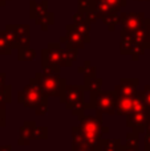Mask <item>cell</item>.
I'll return each instance as SVG.
<instances>
[{
  "mask_svg": "<svg viewBox=\"0 0 150 151\" xmlns=\"http://www.w3.org/2000/svg\"><path fill=\"white\" fill-rule=\"evenodd\" d=\"M132 36H133V39H134V41L137 42V44L142 45L145 49H149L150 48V37L148 35V31H146L145 25H142L141 28H138L136 32H133Z\"/></svg>",
  "mask_w": 150,
  "mask_h": 151,
  "instance_id": "cell-14",
  "label": "cell"
},
{
  "mask_svg": "<svg viewBox=\"0 0 150 151\" xmlns=\"http://www.w3.org/2000/svg\"><path fill=\"white\" fill-rule=\"evenodd\" d=\"M104 1H106L109 5H112L113 8L120 9V11H121V8L126 7V4H128V0H104Z\"/></svg>",
  "mask_w": 150,
  "mask_h": 151,
  "instance_id": "cell-35",
  "label": "cell"
},
{
  "mask_svg": "<svg viewBox=\"0 0 150 151\" xmlns=\"http://www.w3.org/2000/svg\"><path fill=\"white\" fill-rule=\"evenodd\" d=\"M138 135L140 134L134 133V131H130V133L126 134V143L128 146H132V147H138Z\"/></svg>",
  "mask_w": 150,
  "mask_h": 151,
  "instance_id": "cell-33",
  "label": "cell"
},
{
  "mask_svg": "<svg viewBox=\"0 0 150 151\" xmlns=\"http://www.w3.org/2000/svg\"><path fill=\"white\" fill-rule=\"evenodd\" d=\"M133 44H134V39H133L132 33L122 29L120 33V52H121V55H129V50Z\"/></svg>",
  "mask_w": 150,
  "mask_h": 151,
  "instance_id": "cell-13",
  "label": "cell"
},
{
  "mask_svg": "<svg viewBox=\"0 0 150 151\" xmlns=\"http://www.w3.org/2000/svg\"><path fill=\"white\" fill-rule=\"evenodd\" d=\"M66 32H65V36H61L60 37V41L63 44H71L72 47L77 48V49H82L85 47V44H88V40L85 37H82L79 32L74 29L73 24H66L65 27Z\"/></svg>",
  "mask_w": 150,
  "mask_h": 151,
  "instance_id": "cell-9",
  "label": "cell"
},
{
  "mask_svg": "<svg viewBox=\"0 0 150 151\" xmlns=\"http://www.w3.org/2000/svg\"><path fill=\"white\" fill-rule=\"evenodd\" d=\"M36 57V50L32 48H20L17 49V60L19 61H32Z\"/></svg>",
  "mask_w": 150,
  "mask_h": 151,
  "instance_id": "cell-22",
  "label": "cell"
},
{
  "mask_svg": "<svg viewBox=\"0 0 150 151\" xmlns=\"http://www.w3.org/2000/svg\"><path fill=\"white\" fill-rule=\"evenodd\" d=\"M144 149H145V151H150V133L145 134V139H144Z\"/></svg>",
  "mask_w": 150,
  "mask_h": 151,
  "instance_id": "cell-40",
  "label": "cell"
},
{
  "mask_svg": "<svg viewBox=\"0 0 150 151\" xmlns=\"http://www.w3.org/2000/svg\"><path fill=\"white\" fill-rule=\"evenodd\" d=\"M72 151H90L87 147H80V149H72Z\"/></svg>",
  "mask_w": 150,
  "mask_h": 151,
  "instance_id": "cell-47",
  "label": "cell"
},
{
  "mask_svg": "<svg viewBox=\"0 0 150 151\" xmlns=\"http://www.w3.org/2000/svg\"><path fill=\"white\" fill-rule=\"evenodd\" d=\"M3 32H4L5 39H7L8 44L12 47V49H13V48H17V39H19V36L16 35V32L9 27V24H7V25H5V31H3Z\"/></svg>",
  "mask_w": 150,
  "mask_h": 151,
  "instance_id": "cell-23",
  "label": "cell"
},
{
  "mask_svg": "<svg viewBox=\"0 0 150 151\" xmlns=\"http://www.w3.org/2000/svg\"><path fill=\"white\" fill-rule=\"evenodd\" d=\"M93 1H94V3H96V1H98V0H93Z\"/></svg>",
  "mask_w": 150,
  "mask_h": 151,
  "instance_id": "cell-50",
  "label": "cell"
},
{
  "mask_svg": "<svg viewBox=\"0 0 150 151\" xmlns=\"http://www.w3.org/2000/svg\"><path fill=\"white\" fill-rule=\"evenodd\" d=\"M33 139H48V127L47 126H36L33 131Z\"/></svg>",
  "mask_w": 150,
  "mask_h": 151,
  "instance_id": "cell-32",
  "label": "cell"
},
{
  "mask_svg": "<svg viewBox=\"0 0 150 151\" xmlns=\"http://www.w3.org/2000/svg\"><path fill=\"white\" fill-rule=\"evenodd\" d=\"M9 27L16 32L19 37L31 36V27L28 24H9Z\"/></svg>",
  "mask_w": 150,
  "mask_h": 151,
  "instance_id": "cell-26",
  "label": "cell"
},
{
  "mask_svg": "<svg viewBox=\"0 0 150 151\" xmlns=\"http://www.w3.org/2000/svg\"><path fill=\"white\" fill-rule=\"evenodd\" d=\"M48 12V1L47 0H41V1H36V0H31L29 3V17L36 20L40 16Z\"/></svg>",
  "mask_w": 150,
  "mask_h": 151,
  "instance_id": "cell-12",
  "label": "cell"
},
{
  "mask_svg": "<svg viewBox=\"0 0 150 151\" xmlns=\"http://www.w3.org/2000/svg\"><path fill=\"white\" fill-rule=\"evenodd\" d=\"M74 29H76L77 32H79L80 35H81L82 37H85V39L88 40V42H90V24H88L87 21H81V23H76L73 24Z\"/></svg>",
  "mask_w": 150,
  "mask_h": 151,
  "instance_id": "cell-25",
  "label": "cell"
},
{
  "mask_svg": "<svg viewBox=\"0 0 150 151\" xmlns=\"http://www.w3.org/2000/svg\"><path fill=\"white\" fill-rule=\"evenodd\" d=\"M31 44V36H23L17 39V48L16 49H20V48H29Z\"/></svg>",
  "mask_w": 150,
  "mask_h": 151,
  "instance_id": "cell-37",
  "label": "cell"
},
{
  "mask_svg": "<svg viewBox=\"0 0 150 151\" xmlns=\"http://www.w3.org/2000/svg\"><path fill=\"white\" fill-rule=\"evenodd\" d=\"M35 113H36V115H44L48 113V101L47 102H43L41 105H39V106L35 109Z\"/></svg>",
  "mask_w": 150,
  "mask_h": 151,
  "instance_id": "cell-38",
  "label": "cell"
},
{
  "mask_svg": "<svg viewBox=\"0 0 150 151\" xmlns=\"http://www.w3.org/2000/svg\"><path fill=\"white\" fill-rule=\"evenodd\" d=\"M12 99V88L9 85H5L0 90V106L5 107Z\"/></svg>",
  "mask_w": 150,
  "mask_h": 151,
  "instance_id": "cell-24",
  "label": "cell"
},
{
  "mask_svg": "<svg viewBox=\"0 0 150 151\" xmlns=\"http://www.w3.org/2000/svg\"><path fill=\"white\" fill-rule=\"evenodd\" d=\"M79 121L80 123L77 127L84 138L85 146L90 151H100L101 141L104 135L109 133V127L104 126L102 115L98 113L96 115L82 114L79 117Z\"/></svg>",
  "mask_w": 150,
  "mask_h": 151,
  "instance_id": "cell-1",
  "label": "cell"
},
{
  "mask_svg": "<svg viewBox=\"0 0 150 151\" xmlns=\"http://www.w3.org/2000/svg\"><path fill=\"white\" fill-rule=\"evenodd\" d=\"M136 1H149V0H136Z\"/></svg>",
  "mask_w": 150,
  "mask_h": 151,
  "instance_id": "cell-49",
  "label": "cell"
},
{
  "mask_svg": "<svg viewBox=\"0 0 150 151\" xmlns=\"http://www.w3.org/2000/svg\"><path fill=\"white\" fill-rule=\"evenodd\" d=\"M33 78L36 80L41 91L47 97H58V98H61L64 96L66 81L60 74H45L41 73V72H37Z\"/></svg>",
  "mask_w": 150,
  "mask_h": 151,
  "instance_id": "cell-3",
  "label": "cell"
},
{
  "mask_svg": "<svg viewBox=\"0 0 150 151\" xmlns=\"http://www.w3.org/2000/svg\"><path fill=\"white\" fill-rule=\"evenodd\" d=\"M41 63H49L58 65L60 68H69L73 65L65 53V49L61 47V42H49L47 48L41 50Z\"/></svg>",
  "mask_w": 150,
  "mask_h": 151,
  "instance_id": "cell-5",
  "label": "cell"
},
{
  "mask_svg": "<svg viewBox=\"0 0 150 151\" xmlns=\"http://www.w3.org/2000/svg\"><path fill=\"white\" fill-rule=\"evenodd\" d=\"M0 151H13L9 145H0Z\"/></svg>",
  "mask_w": 150,
  "mask_h": 151,
  "instance_id": "cell-44",
  "label": "cell"
},
{
  "mask_svg": "<svg viewBox=\"0 0 150 151\" xmlns=\"http://www.w3.org/2000/svg\"><path fill=\"white\" fill-rule=\"evenodd\" d=\"M149 118H150L149 109L144 110V111L130 113V114L126 115V125H128V127H130L137 134L145 133V126L148 123Z\"/></svg>",
  "mask_w": 150,
  "mask_h": 151,
  "instance_id": "cell-8",
  "label": "cell"
},
{
  "mask_svg": "<svg viewBox=\"0 0 150 151\" xmlns=\"http://www.w3.org/2000/svg\"><path fill=\"white\" fill-rule=\"evenodd\" d=\"M94 9H96V12H97V15H98V17H100V19L102 17V16L108 15V13H113V12L120 13V12H121L120 9L113 8L112 5H109L106 1H104V0H98V1H96Z\"/></svg>",
  "mask_w": 150,
  "mask_h": 151,
  "instance_id": "cell-16",
  "label": "cell"
},
{
  "mask_svg": "<svg viewBox=\"0 0 150 151\" xmlns=\"http://www.w3.org/2000/svg\"><path fill=\"white\" fill-rule=\"evenodd\" d=\"M117 94L114 90L109 91H94L90 93L89 102L87 104V109H93L98 114L114 115L116 114Z\"/></svg>",
  "mask_w": 150,
  "mask_h": 151,
  "instance_id": "cell-2",
  "label": "cell"
},
{
  "mask_svg": "<svg viewBox=\"0 0 150 151\" xmlns=\"http://www.w3.org/2000/svg\"><path fill=\"white\" fill-rule=\"evenodd\" d=\"M36 129V122L35 121H25L23 126L19 130V138L27 139V141H33V131Z\"/></svg>",
  "mask_w": 150,
  "mask_h": 151,
  "instance_id": "cell-15",
  "label": "cell"
},
{
  "mask_svg": "<svg viewBox=\"0 0 150 151\" xmlns=\"http://www.w3.org/2000/svg\"><path fill=\"white\" fill-rule=\"evenodd\" d=\"M145 133H150V118H149L148 123H146V126H145Z\"/></svg>",
  "mask_w": 150,
  "mask_h": 151,
  "instance_id": "cell-46",
  "label": "cell"
},
{
  "mask_svg": "<svg viewBox=\"0 0 150 151\" xmlns=\"http://www.w3.org/2000/svg\"><path fill=\"white\" fill-rule=\"evenodd\" d=\"M141 93H142V99L145 102L146 107L150 110V85L144 86V90H141Z\"/></svg>",
  "mask_w": 150,
  "mask_h": 151,
  "instance_id": "cell-36",
  "label": "cell"
},
{
  "mask_svg": "<svg viewBox=\"0 0 150 151\" xmlns=\"http://www.w3.org/2000/svg\"><path fill=\"white\" fill-rule=\"evenodd\" d=\"M100 20H102V23L108 27L109 31H114V28H116L120 23V16H118V13L113 12V13H108V15L102 16Z\"/></svg>",
  "mask_w": 150,
  "mask_h": 151,
  "instance_id": "cell-20",
  "label": "cell"
},
{
  "mask_svg": "<svg viewBox=\"0 0 150 151\" xmlns=\"http://www.w3.org/2000/svg\"><path fill=\"white\" fill-rule=\"evenodd\" d=\"M12 53V47L8 44L4 32L0 31V56H8Z\"/></svg>",
  "mask_w": 150,
  "mask_h": 151,
  "instance_id": "cell-27",
  "label": "cell"
},
{
  "mask_svg": "<svg viewBox=\"0 0 150 151\" xmlns=\"http://www.w3.org/2000/svg\"><path fill=\"white\" fill-rule=\"evenodd\" d=\"M5 80H7V74H5L4 72H0V90L7 85V83H5Z\"/></svg>",
  "mask_w": 150,
  "mask_h": 151,
  "instance_id": "cell-41",
  "label": "cell"
},
{
  "mask_svg": "<svg viewBox=\"0 0 150 151\" xmlns=\"http://www.w3.org/2000/svg\"><path fill=\"white\" fill-rule=\"evenodd\" d=\"M82 15H84V19H85V21H87L88 24H93V23H96L97 20H100V17H98L96 9H90V11H88V12H84Z\"/></svg>",
  "mask_w": 150,
  "mask_h": 151,
  "instance_id": "cell-34",
  "label": "cell"
},
{
  "mask_svg": "<svg viewBox=\"0 0 150 151\" xmlns=\"http://www.w3.org/2000/svg\"><path fill=\"white\" fill-rule=\"evenodd\" d=\"M17 145H19V146H29V145H31V142L27 141V139L19 138V139H17Z\"/></svg>",
  "mask_w": 150,
  "mask_h": 151,
  "instance_id": "cell-43",
  "label": "cell"
},
{
  "mask_svg": "<svg viewBox=\"0 0 150 151\" xmlns=\"http://www.w3.org/2000/svg\"><path fill=\"white\" fill-rule=\"evenodd\" d=\"M35 23H36L37 25L41 27L43 31H48V28H49V27L55 23V15H53L52 12H49V11H48L47 13H44V15L40 16L39 19H36V20H35Z\"/></svg>",
  "mask_w": 150,
  "mask_h": 151,
  "instance_id": "cell-18",
  "label": "cell"
},
{
  "mask_svg": "<svg viewBox=\"0 0 150 151\" xmlns=\"http://www.w3.org/2000/svg\"><path fill=\"white\" fill-rule=\"evenodd\" d=\"M64 49H65V53H66V56H68L69 61H71V63H74V61L77 60V56H79V49L72 47L71 44H65V48H64Z\"/></svg>",
  "mask_w": 150,
  "mask_h": 151,
  "instance_id": "cell-31",
  "label": "cell"
},
{
  "mask_svg": "<svg viewBox=\"0 0 150 151\" xmlns=\"http://www.w3.org/2000/svg\"><path fill=\"white\" fill-rule=\"evenodd\" d=\"M8 1H9V0H0V7H5Z\"/></svg>",
  "mask_w": 150,
  "mask_h": 151,
  "instance_id": "cell-48",
  "label": "cell"
},
{
  "mask_svg": "<svg viewBox=\"0 0 150 151\" xmlns=\"http://www.w3.org/2000/svg\"><path fill=\"white\" fill-rule=\"evenodd\" d=\"M120 24L122 25V29L130 32H136L138 28L144 25L145 23V13L144 12H120Z\"/></svg>",
  "mask_w": 150,
  "mask_h": 151,
  "instance_id": "cell-6",
  "label": "cell"
},
{
  "mask_svg": "<svg viewBox=\"0 0 150 151\" xmlns=\"http://www.w3.org/2000/svg\"><path fill=\"white\" fill-rule=\"evenodd\" d=\"M149 1H150V0H149Z\"/></svg>",
  "mask_w": 150,
  "mask_h": 151,
  "instance_id": "cell-51",
  "label": "cell"
},
{
  "mask_svg": "<svg viewBox=\"0 0 150 151\" xmlns=\"http://www.w3.org/2000/svg\"><path fill=\"white\" fill-rule=\"evenodd\" d=\"M134 94H133V96H118V97H117L116 114H118V115H128V114H130V113L133 111Z\"/></svg>",
  "mask_w": 150,
  "mask_h": 151,
  "instance_id": "cell-11",
  "label": "cell"
},
{
  "mask_svg": "<svg viewBox=\"0 0 150 151\" xmlns=\"http://www.w3.org/2000/svg\"><path fill=\"white\" fill-rule=\"evenodd\" d=\"M120 151H140L138 147H132V146H128V145H122Z\"/></svg>",
  "mask_w": 150,
  "mask_h": 151,
  "instance_id": "cell-42",
  "label": "cell"
},
{
  "mask_svg": "<svg viewBox=\"0 0 150 151\" xmlns=\"http://www.w3.org/2000/svg\"><path fill=\"white\" fill-rule=\"evenodd\" d=\"M77 70L80 72V73L84 74V80H89V78H93V77H97L96 76V68L94 66H92V64H90V61H84V65L82 66H79L77 68Z\"/></svg>",
  "mask_w": 150,
  "mask_h": 151,
  "instance_id": "cell-21",
  "label": "cell"
},
{
  "mask_svg": "<svg viewBox=\"0 0 150 151\" xmlns=\"http://www.w3.org/2000/svg\"><path fill=\"white\" fill-rule=\"evenodd\" d=\"M84 93H85L84 85H68L66 83L64 96L60 98V101L63 104H65L66 109L71 110L80 101H84Z\"/></svg>",
  "mask_w": 150,
  "mask_h": 151,
  "instance_id": "cell-7",
  "label": "cell"
},
{
  "mask_svg": "<svg viewBox=\"0 0 150 151\" xmlns=\"http://www.w3.org/2000/svg\"><path fill=\"white\" fill-rule=\"evenodd\" d=\"M7 125V114H5V107L0 106V127H5Z\"/></svg>",
  "mask_w": 150,
  "mask_h": 151,
  "instance_id": "cell-39",
  "label": "cell"
},
{
  "mask_svg": "<svg viewBox=\"0 0 150 151\" xmlns=\"http://www.w3.org/2000/svg\"><path fill=\"white\" fill-rule=\"evenodd\" d=\"M43 70H44L45 74H60L61 68L58 65H55V64H49V63H41Z\"/></svg>",
  "mask_w": 150,
  "mask_h": 151,
  "instance_id": "cell-30",
  "label": "cell"
},
{
  "mask_svg": "<svg viewBox=\"0 0 150 151\" xmlns=\"http://www.w3.org/2000/svg\"><path fill=\"white\" fill-rule=\"evenodd\" d=\"M101 86H102V78L93 77V78H89V80H84V89L88 90L89 93L100 91Z\"/></svg>",
  "mask_w": 150,
  "mask_h": 151,
  "instance_id": "cell-19",
  "label": "cell"
},
{
  "mask_svg": "<svg viewBox=\"0 0 150 151\" xmlns=\"http://www.w3.org/2000/svg\"><path fill=\"white\" fill-rule=\"evenodd\" d=\"M48 97L41 91L39 83L36 82L35 78L29 80V83L27 86H24L23 90H19L17 93V102L20 105L29 109H36L39 105H41L43 102H47Z\"/></svg>",
  "mask_w": 150,
  "mask_h": 151,
  "instance_id": "cell-4",
  "label": "cell"
},
{
  "mask_svg": "<svg viewBox=\"0 0 150 151\" xmlns=\"http://www.w3.org/2000/svg\"><path fill=\"white\" fill-rule=\"evenodd\" d=\"M138 78H122L120 80V83L114 86L113 90L116 91L117 97L118 96H133L137 91L138 86Z\"/></svg>",
  "mask_w": 150,
  "mask_h": 151,
  "instance_id": "cell-10",
  "label": "cell"
},
{
  "mask_svg": "<svg viewBox=\"0 0 150 151\" xmlns=\"http://www.w3.org/2000/svg\"><path fill=\"white\" fill-rule=\"evenodd\" d=\"M145 28H146V31H148V35H149V37H150V19H145Z\"/></svg>",
  "mask_w": 150,
  "mask_h": 151,
  "instance_id": "cell-45",
  "label": "cell"
},
{
  "mask_svg": "<svg viewBox=\"0 0 150 151\" xmlns=\"http://www.w3.org/2000/svg\"><path fill=\"white\" fill-rule=\"evenodd\" d=\"M121 146H122L121 141H120V139H117V138H114V139L102 138V141H101L100 151H120Z\"/></svg>",
  "mask_w": 150,
  "mask_h": 151,
  "instance_id": "cell-17",
  "label": "cell"
},
{
  "mask_svg": "<svg viewBox=\"0 0 150 151\" xmlns=\"http://www.w3.org/2000/svg\"><path fill=\"white\" fill-rule=\"evenodd\" d=\"M145 50L146 49L142 47V45L137 44V42L134 41V44L132 45V48H130V50H129V56H132V58L136 61L140 58V56H142L144 53H145Z\"/></svg>",
  "mask_w": 150,
  "mask_h": 151,
  "instance_id": "cell-28",
  "label": "cell"
},
{
  "mask_svg": "<svg viewBox=\"0 0 150 151\" xmlns=\"http://www.w3.org/2000/svg\"><path fill=\"white\" fill-rule=\"evenodd\" d=\"M96 3L93 0H77V8L79 12H88L90 9H94Z\"/></svg>",
  "mask_w": 150,
  "mask_h": 151,
  "instance_id": "cell-29",
  "label": "cell"
}]
</instances>
